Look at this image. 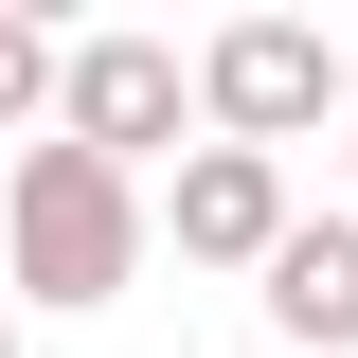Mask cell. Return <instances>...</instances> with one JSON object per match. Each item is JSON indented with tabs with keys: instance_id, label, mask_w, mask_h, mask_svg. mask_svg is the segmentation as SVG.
<instances>
[{
	"instance_id": "obj_1",
	"label": "cell",
	"mask_w": 358,
	"mask_h": 358,
	"mask_svg": "<svg viewBox=\"0 0 358 358\" xmlns=\"http://www.w3.org/2000/svg\"><path fill=\"white\" fill-rule=\"evenodd\" d=\"M0 251H18V287H36L54 322H72V305H126V268H143V179L90 162V143H18Z\"/></svg>"
},
{
	"instance_id": "obj_2",
	"label": "cell",
	"mask_w": 358,
	"mask_h": 358,
	"mask_svg": "<svg viewBox=\"0 0 358 358\" xmlns=\"http://www.w3.org/2000/svg\"><path fill=\"white\" fill-rule=\"evenodd\" d=\"M197 108H215L251 162H287L305 126H341L358 90H341V36H322V18H215V36H197Z\"/></svg>"
},
{
	"instance_id": "obj_3",
	"label": "cell",
	"mask_w": 358,
	"mask_h": 358,
	"mask_svg": "<svg viewBox=\"0 0 358 358\" xmlns=\"http://www.w3.org/2000/svg\"><path fill=\"white\" fill-rule=\"evenodd\" d=\"M197 126V54L179 36H72L54 54V143H90V162H162V143Z\"/></svg>"
},
{
	"instance_id": "obj_4",
	"label": "cell",
	"mask_w": 358,
	"mask_h": 358,
	"mask_svg": "<svg viewBox=\"0 0 358 358\" xmlns=\"http://www.w3.org/2000/svg\"><path fill=\"white\" fill-rule=\"evenodd\" d=\"M162 233H179V268H268V251H287V162L197 143V162H179V197H162Z\"/></svg>"
},
{
	"instance_id": "obj_5",
	"label": "cell",
	"mask_w": 358,
	"mask_h": 358,
	"mask_svg": "<svg viewBox=\"0 0 358 358\" xmlns=\"http://www.w3.org/2000/svg\"><path fill=\"white\" fill-rule=\"evenodd\" d=\"M251 287H268V322H287V341L358 358V215H287V251H268Z\"/></svg>"
},
{
	"instance_id": "obj_6",
	"label": "cell",
	"mask_w": 358,
	"mask_h": 358,
	"mask_svg": "<svg viewBox=\"0 0 358 358\" xmlns=\"http://www.w3.org/2000/svg\"><path fill=\"white\" fill-rule=\"evenodd\" d=\"M36 108H54V36H36V18H0V126H36Z\"/></svg>"
},
{
	"instance_id": "obj_7",
	"label": "cell",
	"mask_w": 358,
	"mask_h": 358,
	"mask_svg": "<svg viewBox=\"0 0 358 358\" xmlns=\"http://www.w3.org/2000/svg\"><path fill=\"white\" fill-rule=\"evenodd\" d=\"M341 215H358V108H341Z\"/></svg>"
},
{
	"instance_id": "obj_8",
	"label": "cell",
	"mask_w": 358,
	"mask_h": 358,
	"mask_svg": "<svg viewBox=\"0 0 358 358\" xmlns=\"http://www.w3.org/2000/svg\"><path fill=\"white\" fill-rule=\"evenodd\" d=\"M0 358H18V322H0Z\"/></svg>"
}]
</instances>
